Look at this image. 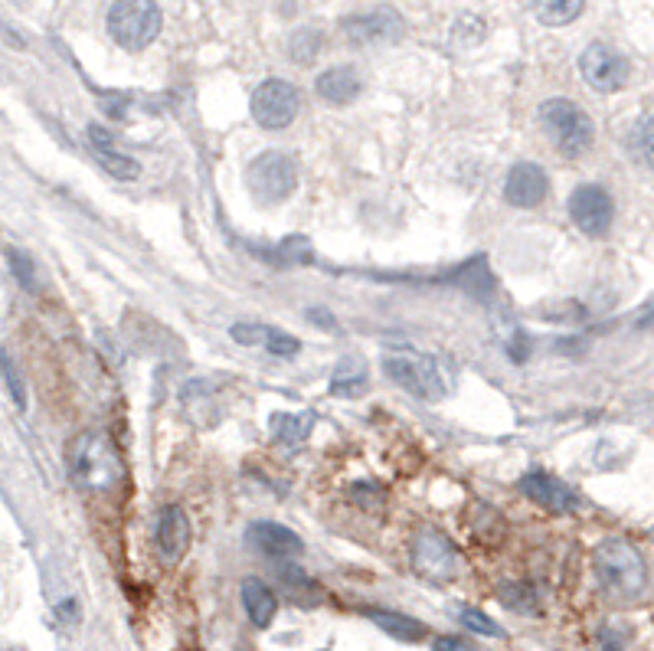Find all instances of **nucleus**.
Returning a JSON list of instances; mask_svg holds the SVG:
<instances>
[{
    "instance_id": "nucleus-27",
    "label": "nucleus",
    "mask_w": 654,
    "mask_h": 651,
    "mask_svg": "<svg viewBox=\"0 0 654 651\" xmlns=\"http://www.w3.org/2000/svg\"><path fill=\"white\" fill-rule=\"evenodd\" d=\"M265 347H269V354H275V357H292V354L301 351V344H298L295 338H288L285 331H269Z\"/></svg>"
},
{
    "instance_id": "nucleus-24",
    "label": "nucleus",
    "mask_w": 654,
    "mask_h": 651,
    "mask_svg": "<svg viewBox=\"0 0 654 651\" xmlns=\"http://www.w3.org/2000/svg\"><path fill=\"white\" fill-rule=\"evenodd\" d=\"M459 619H462V626L465 629H472V632H478V636H488V639H504V629L491 619V616H485L481 609H459Z\"/></svg>"
},
{
    "instance_id": "nucleus-16",
    "label": "nucleus",
    "mask_w": 654,
    "mask_h": 651,
    "mask_svg": "<svg viewBox=\"0 0 654 651\" xmlns=\"http://www.w3.org/2000/svg\"><path fill=\"white\" fill-rule=\"evenodd\" d=\"M190 547V521L183 514V508L167 505L157 518V551L167 564L180 560Z\"/></svg>"
},
{
    "instance_id": "nucleus-8",
    "label": "nucleus",
    "mask_w": 654,
    "mask_h": 651,
    "mask_svg": "<svg viewBox=\"0 0 654 651\" xmlns=\"http://www.w3.org/2000/svg\"><path fill=\"white\" fill-rule=\"evenodd\" d=\"M580 72L596 92H619L629 82V59L609 43H593L580 56Z\"/></svg>"
},
{
    "instance_id": "nucleus-31",
    "label": "nucleus",
    "mask_w": 654,
    "mask_h": 651,
    "mask_svg": "<svg viewBox=\"0 0 654 651\" xmlns=\"http://www.w3.org/2000/svg\"><path fill=\"white\" fill-rule=\"evenodd\" d=\"M649 321H654V301H652V305H649V311L642 315V324H649Z\"/></svg>"
},
{
    "instance_id": "nucleus-32",
    "label": "nucleus",
    "mask_w": 654,
    "mask_h": 651,
    "mask_svg": "<svg viewBox=\"0 0 654 651\" xmlns=\"http://www.w3.org/2000/svg\"><path fill=\"white\" fill-rule=\"evenodd\" d=\"M7 651H23V649H7Z\"/></svg>"
},
{
    "instance_id": "nucleus-23",
    "label": "nucleus",
    "mask_w": 654,
    "mask_h": 651,
    "mask_svg": "<svg viewBox=\"0 0 654 651\" xmlns=\"http://www.w3.org/2000/svg\"><path fill=\"white\" fill-rule=\"evenodd\" d=\"M288 52H292L295 62H311V59L321 52V33L311 29V26L298 29V33L292 36V43H288Z\"/></svg>"
},
{
    "instance_id": "nucleus-5",
    "label": "nucleus",
    "mask_w": 654,
    "mask_h": 651,
    "mask_svg": "<svg viewBox=\"0 0 654 651\" xmlns=\"http://www.w3.org/2000/svg\"><path fill=\"white\" fill-rule=\"evenodd\" d=\"M108 33L124 49H144L160 33L157 0H115L108 10Z\"/></svg>"
},
{
    "instance_id": "nucleus-4",
    "label": "nucleus",
    "mask_w": 654,
    "mask_h": 651,
    "mask_svg": "<svg viewBox=\"0 0 654 651\" xmlns=\"http://www.w3.org/2000/svg\"><path fill=\"white\" fill-rule=\"evenodd\" d=\"M383 370L393 383L409 390L419 400H442L449 393V377L439 364V357L429 354H390L383 360Z\"/></svg>"
},
{
    "instance_id": "nucleus-21",
    "label": "nucleus",
    "mask_w": 654,
    "mask_h": 651,
    "mask_svg": "<svg viewBox=\"0 0 654 651\" xmlns=\"http://www.w3.org/2000/svg\"><path fill=\"white\" fill-rule=\"evenodd\" d=\"M583 3L586 0H537L534 10H537L540 23H547V26H567V23H573L583 13Z\"/></svg>"
},
{
    "instance_id": "nucleus-9",
    "label": "nucleus",
    "mask_w": 654,
    "mask_h": 651,
    "mask_svg": "<svg viewBox=\"0 0 654 651\" xmlns=\"http://www.w3.org/2000/svg\"><path fill=\"white\" fill-rule=\"evenodd\" d=\"M413 564L416 570L432 580V583H449L459 570V554L452 547V541L439 531H423L416 537V547H413Z\"/></svg>"
},
{
    "instance_id": "nucleus-15",
    "label": "nucleus",
    "mask_w": 654,
    "mask_h": 651,
    "mask_svg": "<svg viewBox=\"0 0 654 651\" xmlns=\"http://www.w3.org/2000/svg\"><path fill=\"white\" fill-rule=\"evenodd\" d=\"M88 147H92V154L98 157V164H102L111 177H118V180H134V177L141 174V164H138L134 157H128V154L118 151V141H115V134H111L108 128L88 125Z\"/></svg>"
},
{
    "instance_id": "nucleus-13",
    "label": "nucleus",
    "mask_w": 654,
    "mask_h": 651,
    "mask_svg": "<svg viewBox=\"0 0 654 651\" xmlns=\"http://www.w3.org/2000/svg\"><path fill=\"white\" fill-rule=\"evenodd\" d=\"M344 33L354 43H393L403 36V20L393 10H370L344 20Z\"/></svg>"
},
{
    "instance_id": "nucleus-14",
    "label": "nucleus",
    "mask_w": 654,
    "mask_h": 651,
    "mask_svg": "<svg viewBox=\"0 0 654 651\" xmlns=\"http://www.w3.org/2000/svg\"><path fill=\"white\" fill-rule=\"evenodd\" d=\"M246 541L252 551L265 554V557H275V560H288V557H298L305 551V544L298 541L295 531L282 528V524H272V521H259L246 531Z\"/></svg>"
},
{
    "instance_id": "nucleus-12",
    "label": "nucleus",
    "mask_w": 654,
    "mask_h": 651,
    "mask_svg": "<svg viewBox=\"0 0 654 651\" xmlns=\"http://www.w3.org/2000/svg\"><path fill=\"white\" fill-rule=\"evenodd\" d=\"M521 488H524V495H527L531 501H537V505H540L544 511H550V514H573V511L580 508L576 495H573L560 478H554V475H547V472H531V475H524Z\"/></svg>"
},
{
    "instance_id": "nucleus-20",
    "label": "nucleus",
    "mask_w": 654,
    "mask_h": 651,
    "mask_svg": "<svg viewBox=\"0 0 654 651\" xmlns=\"http://www.w3.org/2000/svg\"><path fill=\"white\" fill-rule=\"evenodd\" d=\"M367 390V364L360 357H344L331 377V393L334 396H344V400H354Z\"/></svg>"
},
{
    "instance_id": "nucleus-28",
    "label": "nucleus",
    "mask_w": 654,
    "mask_h": 651,
    "mask_svg": "<svg viewBox=\"0 0 654 651\" xmlns=\"http://www.w3.org/2000/svg\"><path fill=\"white\" fill-rule=\"evenodd\" d=\"M432 651H481V649H478L475 642L462 639V636H442V639H436Z\"/></svg>"
},
{
    "instance_id": "nucleus-11",
    "label": "nucleus",
    "mask_w": 654,
    "mask_h": 651,
    "mask_svg": "<svg viewBox=\"0 0 654 651\" xmlns=\"http://www.w3.org/2000/svg\"><path fill=\"white\" fill-rule=\"evenodd\" d=\"M547 190H550V180H547L544 167L524 161V164L511 167L508 184H504V200L514 203V206H540Z\"/></svg>"
},
{
    "instance_id": "nucleus-17",
    "label": "nucleus",
    "mask_w": 654,
    "mask_h": 651,
    "mask_svg": "<svg viewBox=\"0 0 654 651\" xmlns=\"http://www.w3.org/2000/svg\"><path fill=\"white\" fill-rule=\"evenodd\" d=\"M239 593H242V609L252 619V626L269 629L275 623V613H278V596L272 593V587H265L259 577H246Z\"/></svg>"
},
{
    "instance_id": "nucleus-25",
    "label": "nucleus",
    "mask_w": 654,
    "mask_h": 651,
    "mask_svg": "<svg viewBox=\"0 0 654 651\" xmlns=\"http://www.w3.org/2000/svg\"><path fill=\"white\" fill-rule=\"evenodd\" d=\"M7 265H10V272L16 275V282L23 285V288H36V272H33V262L26 259V252H20V249H7Z\"/></svg>"
},
{
    "instance_id": "nucleus-10",
    "label": "nucleus",
    "mask_w": 654,
    "mask_h": 651,
    "mask_svg": "<svg viewBox=\"0 0 654 651\" xmlns=\"http://www.w3.org/2000/svg\"><path fill=\"white\" fill-rule=\"evenodd\" d=\"M570 216L586 236H603L613 226V216H616L613 197L596 184L576 187L573 197H570Z\"/></svg>"
},
{
    "instance_id": "nucleus-22",
    "label": "nucleus",
    "mask_w": 654,
    "mask_h": 651,
    "mask_svg": "<svg viewBox=\"0 0 654 651\" xmlns=\"http://www.w3.org/2000/svg\"><path fill=\"white\" fill-rule=\"evenodd\" d=\"M314 426V416H275L272 419V429H275V439L278 442H301L308 436V429Z\"/></svg>"
},
{
    "instance_id": "nucleus-18",
    "label": "nucleus",
    "mask_w": 654,
    "mask_h": 651,
    "mask_svg": "<svg viewBox=\"0 0 654 651\" xmlns=\"http://www.w3.org/2000/svg\"><path fill=\"white\" fill-rule=\"evenodd\" d=\"M318 95L331 105H347L360 95V75L350 66H334L318 75Z\"/></svg>"
},
{
    "instance_id": "nucleus-29",
    "label": "nucleus",
    "mask_w": 654,
    "mask_h": 651,
    "mask_svg": "<svg viewBox=\"0 0 654 651\" xmlns=\"http://www.w3.org/2000/svg\"><path fill=\"white\" fill-rule=\"evenodd\" d=\"M635 144H639V151L649 157L654 164V118L652 121H645L642 128H639V134H635Z\"/></svg>"
},
{
    "instance_id": "nucleus-3",
    "label": "nucleus",
    "mask_w": 654,
    "mask_h": 651,
    "mask_svg": "<svg viewBox=\"0 0 654 651\" xmlns=\"http://www.w3.org/2000/svg\"><path fill=\"white\" fill-rule=\"evenodd\" d=\"M540 118H544V128L550 134V141L576 157L583 151H590L593 138H596V128H593V118L576 105V102H567V98H550L540 105Z\"/></svg>"
},
{
    "instance_id": "nucleus-6",
    "label": "nucleus",
    "mask_w": 654,
    "mask_h": 651,
    "mask_svg": "<svg viewBox=\"0 0 654 651\" xmlns=\"http://www.w3.org/2000/svg\"><path fill=\"white\" fill-rule=\"evenodd\" d=\"M298 108H301L298 88L285 79H269L252 92V118L269 131L288 128L298 118Z\"/></svg>"
},
{
    "instance_id": "nucleus-19",
    "label": "nucleus",
    "mask_w": 654,
    "mask_h": 651,
    "mask_svg": "<svg viewBox=\"0 0 654 651\" xmlns=\"http://www.w3.org/2000/svg\"><path fill=\"white\" fill-rule=\"evenodd\" d=\"M367 619L383 629L387 636H393L396 642H423L426 639V626L419 619H409L403 613H390V609H367Z\"/></svg>"
},
{
    "instance_id": "nucleus-2",
    "label": "nucleus",
    "mask_w": 654,
    "mask_h": 651,
    "mask_svg": "<svg viewBox=\"0 0 654 651\" xmlns=\"http://www.w3.org/2000/svg\"><path fill=\"white\" fill-rule=\"evenodd\" d=\"M596 573H599L603 590L616 600H635L649 587L645 557L639 554L635 544L619 541V537L596 547Z\"/></svg>"
},
{
    "instance_id": "nucleus-7",
    "label": "nucleus",
    "mask_w": 654,
    "mask_h": 651,
    "mask_svg": "<svg viewBox=\"0 0 654 651\" xmlns=\"http://www.w3.org/2000/svg\"><path fill=\"white\" fill-rule=\"evenodd\" d=\"M295 184H298L295 161L282 151H265L249 164V187L255 197H262L269 203L285 200L295 190Z\"/></svg>"
},
{
    "instance_id": "nucleus-30",
    "label": "nucleus",
    "mask_w": 654,
    "mask_h": 651,
    "mask_svg": "<svg viewBox=\"0 0 654 651\" xmlns=\"http://www.w3.org/2000/svg\"><path fill=\"white\" fill-rule=\"evenodd\" d=\"M233 338L242 341V344H255V341H265L269 331H265V328H252V324H236V328H233Z\"/></svg>"
},
{
    "instance_id": "nucleus-26",
    "label": "nucleus",
    "mask_w": 654,
    "mask_h": 651,
    "mask_svg": "<svg viewBox=\"0 0 654 651\" xmlns=\"http://www.w3.org/2000/svg\"><path fill=\"white\" fill-rule=\"evenodd\" d=\"M0 367H3V380H7V393H10L13 406H16V410H26V387L20 383V377H16V367H13L10 354H3Z\"/></svg>"
},
{
    "instance_id": "nucleus-1",
    "label": "nucleus",
    "mask_w": 654,
    "mask_h": 651,
    "mask_svg": "<svg viewBox=\"0 0 654 651\" xmlns=\"http://www.w3.org/2000/svg\"><path fill=\"white\" fill-rule=\"evenodd\" d=\"M121 455L105 433H85L69 446V478L85 492H108L121 482Z\"/></svg>"
}]
</instances>
